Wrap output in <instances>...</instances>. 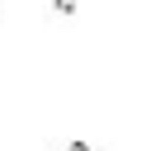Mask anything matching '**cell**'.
I'll use <instances>...</instances> for the list:
<instances>
[{
    "label": "cell",
    "mask_w": 151,
    "mask_h": 151,
    "mask_svg": "<svg viewBox=\"0 0 151 151\" xmlns=\"http://www.w3.org/2000/svg\"><path fill=\"white\" fill-rule=\"evenodd\" d=\"M57 5V14H76V0H52Z\"/></svg>",
    "instance_id": "6da1fadb"
},
{
    "label": "cell",
    "mask_w": 151,
    "mask_h": 151,
    "mask_svg": "<svg viewBox=\"0 0 151 151\" xmlns=\"http://www.w3.org/2000/svg\"><path fill=\"white\" fill-rule=\"evenodd\" d=\"M71 151H90V146H85V142H76V146H71Z\"/></svg>",
    "instance_id": "7a4b0ae2"
}]
</instances>
